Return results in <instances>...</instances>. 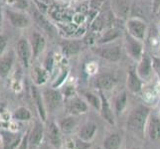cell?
I'll use <instances>...</instances> for the list:
<instances>
[{
    "label": "cell",
    "mask_w": 160,
    "mask_h": 149,
    "mask_svg": "<svg viewBox=\"0 0 160 149\" xmlns=\"http://www.w3.org/2000/svg\"><path fill=\"white\" fill-rule=\"evenodd\" d=\"M150 117V109L147 107L139 106L134 108L128 118V128L138 136H143L148 119Z\"/></svg>",
    "instance_id": "1"
},
{
    "label": "cell",
    "mask_w": 160,
    "mask_h": 149,
    "mask_svg": "<svg viewBox=\"0 0 160 149\" xmlns=\"http://www.w3.org/2000/svg\"><path fill=\"white\" fill-rule=\"evenodd\" d=\"M92 51L98 57L110 63H118V61H120L121 55H122L121 45L117 43V41L108 44H102V45L96 44L95 46L92 47Z\"/></svg>",
    "instance_id": "2"
},
{
    "label": "cell",
    "mask_w": 160,
    "mask_h": 149,
    "mask_svg": "<svg viewBox=\"0 0 160 149\" xmlns=\"http://www.w3.org/2000/svg\"><path fill=\"white\" fill-rule=\"evenodd\" d=\"M123 47L126 54L135 62H138L144 54L143 42L132 37L126 31L123 33Z\"/></svg>",
    "instance_id": "3"
},
{
    "label": "cell",
    "mask_w": 160,
    "mask_h": 149,
    "mask_svg": "<svg viewBox=\"0 0 160 149\" xmlns=\"http://www.w3.org/2000/svg\"><path fill=\"white\" fill-rule=\"evenodd\" d=\"M125 29L132 37L143 42L146 37L148 27L146 22L142 19L138 17H131L125 21Z\"/></svg>",
    "instance_id": "4"
},
{
    "label": "cell",
    "mask_w": 160,
    "mask_h": 149,
    "mask_svg": "<svg viewBox=\"0 0 160 149\" xmlns=\"http://www.w3.org/2000/svg\"><path fill=\"white\" fill-rule=\"evenodd\" d=\"M8 20L11 25L18 29H25L31 26V18L26 13L20 10H15L12 8H7L5 10Z\"/></svg>",
    "instance_id": "5"
},
{
    "label": "cell",
    "mask_w": 160,
    "mask_h": 149,
    "mask_svg": "<svg viewBox=\"0 0 160 149\" xmlns=\"http://www.w3.org/2000/svg\"><path fill=\"white\" fill-rule=\"evenodd\" d=\"M16 54L20 60L21 64L25 68H29L31 60L33 59V52L30 41L26 38H20L16 44Z\"/></svg>",
    "instance_id": "6"
},
{
    "label": "cell",
    "mask_w": 160,
    "mask_h": 149,
    "mask_svg": "<svg viewBox=\"0 0 160 149\" xmlns=\"http://www.w3.org/2000/svg\"><path fill=\"white\" fill-rule=\"evenodd\" d=\"M43 98L45 102L46 109L49 112H55L60 108L63 103V97L56 89H47L43 92Z\"/></svg>",
    "instance_id": "7"
},
{
    "label": "cell",
    "mask_w": 160,
    "mask_h": 149,
    "mask_svg": "<svg viewBox=\"0 0 160 149\" xmlns=\"http://www.w3.org/2000/svg\"><path fill=\"white\" fill-rule=\"evenodd\" d=\"M137 67L136 68V72L138 76L141 78V80H149L152 76L153 73V67H152V61H151V56H149L148 54H146L144 52L143 56L141 57V59L137 62Z\"/></svg>",
    "instance_id": "8"
},
{
    "label": "cell",
    "mask_w": 160,
    "mask_h": 149,
    "mask_svg": "<svg viewBox=\"0 0 160 149\" xmlns=\"http://www.w3.org/2000/svg\"><path fill=\"white\" fill-rule=\"evenodd\" d=\"M31 48L33 52V59H36L43 54V52L46 50L47 47V40L46 37L42 33L34 31L31 34Z\"/></svg>",
    "instance_id": "9"
},
{
    "label": "cell",
    "mask_w": 160,
    "mask_h": 149,
    "mask_svg": "<svg viewBox=\"0 0 160 149\" xmlns=\"http://www.w3.org/2000/svg\"><path fill=\"white\" fill-rule=\"evenodd\" d=\"M110 9L118 19L128 20L130 12L128 0H110Z\"/></svg>",
    "instance_id": "10"
},
{
    "label": "cell",
    "mask_w": 160,
    "mask_h": 149,
    "mask_svg": "<svg viewBox=\"0 0 160 149\" xmlns=\"http://www.w3.org/2000/svg\"><path fill=\"white\" fill-rule=\"evenodd\" d=\"M118 78L113 74L102 73L97 77L95 81V85L98 91H110L117 86Z\"/></svg>",
    "instance_id": "11"
},
{
    "label": "cell",
    "mask_w": 160,
    "mask_h": 149,
    "mask_svg": "<svg viewBox=\"0 0 160 149\" xmlns=\"http://www.w3.org/2000/svg\"><path fill=\"white\" fill-rule=\"evenodd\" d=\"M67 109L72 115H81L88 112L89 110V103L85 98L73 97L70 98L67 104Z\"/></svg>",
    "instance_id": "12"
},
{
    "label": "cell",
    "mask_w": 160,
    "mask_h": 149,
    "mask_svg": "<svg viewBox=\"0 0 160 149\" xmlns=\"http://www.w3.org/2000/svg\"><path fill=\"white\" fill-rule=\"evenodd\" d=\"M32 14H33V18H34L35 22L39 25L40 28H42L47 33V34H49L50 36H54L57 34L56 27L46 18V16L44 15L43 12H41L39 9L34 8L32 11Z\"/></svg>",
    "instance_id": "13"
},
{
    "label": "cell",
    "mask_w": 160,
    "mask_h": 149,
    "mask_svg": "<svg viewBox=\"0 0 160 149\" xmlns=\"http://www.w3.org/2000/svg\"><path fill=\"white\" fill-rule=\"evenodd\" d=\"M124 32H121V30L118 27H109V28L103 30L97 40V45H102V44H108L118 41L121 36H123Z\"/></svg>",
    "instance_id": "14"
},
{
    "label": "cell",
    "mask_w": 160,
    "mask_h": 149,
    "mask_svg": "<svg viewBox=\"0 0 160 149\" xmlns=\"http://www.w3.org/2000/svg\"><path fill=\"white\" fill-rule=\"evenodd\" d=\"M60 48L62 50L63 55L67 57L75 56L79 54L82 49V42L80 40L64 39L60 42Z\"/></svg>",
    "instance_id": "15"
},
{
    "label": "cell",
    "mask_w": 160,
    "mask_h": 149,
    "mask_svg": "<svg viewBox=\"0 0 160 149\" xmlns=\"http://www.w3.org/2000/svg\"><path fill=\"white\" fill-rule=\"evenodd\" d=\"M98 93H100L101 97V108H100V112L102 114V118L108 122L109 124L113 125L115 123V113L112 110V107H110V103L108 102V99L107 98V97L104 96V93L102 91H98Z\"/></svg>",
    "instance_id": "16"
},
{
    "label": "cell",
    "mask_w": 160,
    "mask_h": 149,
    "mask_svg": "<svg viewBox=\"0 0 160 149\" xmlns=\"http://www.w3.org/2000/svg\"><path fill=\"white\" fill-rule=\"evenodd\" d=\"M126 87L130 92L137 93L142 89V80L136 72V68L131 67L128 72V79H126Z\"/></svg>",
    "instance_id": "17"
},
{
    "label": "cell",
    "mask_w": 160,
    "mask_h": 149,
    "mask_svg": "<svg viewBox=\"0 0 160 149\" xmlns=\"http://www.w3.org/2000/svg\"><path fill=\"white\" fill-rule=\"evenodd\" d=\"M14 60L15 54L12 51L6 52L0 56V77L1 78H5L9 75L13 67Z\"/></svg>",
    "instance_id": "18"
},
{
    "label": "cell",
    "mask_w": 160,
    "mask_h": 149,
    "mask_svg": "<svg viewBox=\"0 0 160 149\" xmlns=\"http://www.w3.org/2000/svg\"><path fill=\"white\" fill-rule=\"evenodd\" d=\"M147 132L151 140H160V118L156 115H150L147 122Z\"/></svg>",
    "instance_id": "19"
},
{
    "label": "cell",
    "mask_w": 160,
    "mask_h": 149,
    "mask_svg": "<svg viewBox=\"0 0 160 149\" xmlns=\"http://www.w3.org/2000/svg\"><path fill=\"white\" fill-rule=\"evenodd\" d=\"M47 136H48L49 141H50V143L54 147L59 148L61 145H62L61 129L56 123L51 122L50 124H49L48 129H47Z\"/></svg>",
    "instance_id": "20"
},
{
    "label": "cell",
    "mask_w": 160,
    "mask_h": 149,
    "mask_svg": "<svg viewBox=\"0 0 160 149\" xmlns=\"http://www.w3.org/2000/svg\"><path fill=\"white\" fill-rule=\"evenodd\" d=\"M31 92H32L33 101L36 103V107L38 109V112H39L42 120H46V107H45V102H44L43 95H41V92H39L36 86L32 87Z\"/></svg>",
    "instance_id": "21"
},
{
    "label": "cell",
    "mask_w": 160,
    "mask_h": 149,
    "mask_svg": "<svg viewBox=\"0 0 160 149\" xmlns=\"http://www.w3.org/2000/svg\"><path fill=\"white\" fill-rule=\"evenodd\" d=\"M98 131V125L95 122H88L82 126V128L79 131V138L82 141L90 142Z\"/></svg>",
    "instance_id": "22"
},
{
    "label": "cell",
    "mask_w": 160,
    "mask_h": 149,
    "mask_svg": "<svg viewBox=\"0 0 160 149\" xmlns=\"http://www.w3.org/2000/svg\"><path fill=\"white\" fill-rule=\"evenodd\" d=\"M3 149H16L21 143L22 136L10 132H3Z\"/></svg>",
    "instance_id": "23"
},
{
    "label": "cell",
    "mask_w": 160,
    "mask_h": 149,
    "mask_svg": "<svg viewBox=\"0 0 160 149\" xmlns=\"http://www.w3.org/2000/svg\"><path fill=\"white\" fill-rule=\"evenodd\" d=\"M44 135V128L41 122H36L34 128L32 129L28 137V142L31 146H38L41 143Z\"/></svg>",
    "instance_id": "24"
},
{
    "label": "cell",
    "mask_w": 160,
    "mask_h": 149,
    "mask_svg": "<svg viewBox=\"0 0 160 149\" xmlns=\"http://www.w3.org/2000/svg\"><path fill=\"white\" fill-rule=\"evenodd\" d=\"M77 125H78V119H77L76 115L70 114L69 117H64L60 121L59 127L64 133H71L77 127Z\"/></svg>",
    "instance_id": "25"
},
{
    "label": "cell",
    "mask_w": 160,
    "mask_h": 149,
    "mask_svg": "<svg viewBox=\"0 0 160 149\" xmlns=\"http://www.w3.org/2000/svg\"><path fill=\"white\" fill-rule=\"evenodd\" d=\"M126 106H128V93L126 92H122L118 95L114 101V113L119 117L123 112Z\"/></svg>",
    "instance_id": "26"
},
{
    "label": "cell",
    "mask_w": 160,
    "mask_h": 149,
    "mask_svg": "<svg viewBox=\"0 0 160 149\" xmlns=\"http://www.w3.org/2000/svg\"><path fill=\"white\" fill-rule=\"evenodd\" d=\"M121 136L118 133H112L108 135L103 140V148L104 149H119L121 146Z\"/></svg>",
    "instance_id": "27"
},
{
    "label": "cell",
    "mask_w": 160,
    "mask_h": 149,
    "mask_svg": "<svg viewBox=\"0 0 160 149\" xmlns=\"http://www.w3.org/2000/svg\"><path fill=\"white\" fill-rule=\"evenodd\" d=\"M48 75L49 73L45 70V68L35 67L34 68V79H35L36 85L40 86V85L45 84L48 79Z\"/></svg>",
    "instance_id": "28"
},
{
    "label": "cell",
    "mask_w": 160,
    "mask_h": 149,
    "mask_svg": "<svg viewBox=\"0 0 160 149\" xmlns=\"http://www.w3.org/2000/svg\"><path fill=\"white\" fill-rule=\"evenodd\" d=\"M85 96V99L87 101V102L91 104L92 107H93L95 108L100 110L101 108V97H100V93L98 96H97L96 93L91 92H87L84 93Z\"/></svg>",
    "instance_id": "29"
},
{
    "label": "cell",
    "mask_w": 160,
    "mask_h": 149,
    "mask_svg": "<svg viewBox=\"0 0 160 149\" xmlns=\"http://www.w3.org/2000/svg\"><path fill=\"white\" fill-rule=\"evenodd\" d=\"M89 147L88 142L82 141L81 138H69L66 141V148L67 149H86Z\"/></svg>",
    "instance_id": "30"
},
{
    "label": "cell",
    "mask_w": 160,
    "mask_h": 149,
    "mask_svg": "<svg viewBox=\"0 0 160 149\" xmlns=\"http://www.w3.org/2000/svg\"><path fill=\"white\" fill-rule=\"evenodd\" d=\"M13 117L15 119L21 120V121L29 120L31 118V112H29V109H27L26 107H18L15 110Z\"/></svg>",
    "instance_id": "31"
},
{
    "label": "cell",
    "mask_w": 160,
    "mask_h": 149,
    "mask_svg": "<svg viewBox=\"0 0 160 149\" xmlns=\"http://www.w3.org/2000/svg\"><path fill=\"white\" fill-rule=\"evenodd\" d=\"M5 2L8 6L16 8L17 10H25L29 8L28 0H5Z\"/></svg>",
    "instance_id": "32"
},
{
    "label": "cell",
    "mask_w": 160,
    "mask_h": 149,
    "mask_svg": "<svg viewBox=\"0 0 160 149\" xmlns=\"http://www.w3.org/2000/svg\"><path fill=\"white\" fill-rule=\"evenodd\" d=\"M55 66V55L53 52H49L44 60V68L48 73H52Z\"/></svg>",
    "instance_id": "33"
},
{
    "label": "cell",
    "mask_w": 160,
    "mask_h": 149,
    "mask_svg": "<svg viewBox=\"0 0 160 149\" xmlns=\"http://www.w3.org/2000/svg\"><path fill=\"white\" fill-rule=\"evenodd\" d=\"M151 61H152V67L153 71L160 77V58L151 56Z\"/></svg>",
    "instance_id": "34"
},
{
    "label": "cell",
    "mask_w": 160,
    "mask_h": 149,
    "mask_svg": "<svg viewBox=\"0 0 160 149\" xmlns=\"http://www.w3.org/2000/svg\"><path fill=\"white\" fill-rule=\"evenodd\" d=\"M6 47H7V38L0 34V56L5 53Z\"/></svg>",
    "instance_id": "35"
},
{
    "label": "cell",
    "mask_w": 160,
    "mask_h": 149,
    "mask_svg": "<svg viewBox=\"0 0 160 149\" xmlns=\"http://www.w3.org/2000/svg\"><path fill=\"white\" fill-rule=\"evenodd\" d=\"M151 9L153 13L160 11V0H151Z\"/></svg>",
    "instance_id": "36"
},
{
    "label": "cell",
    "mask_w": 160,
    "mask_h": 149,
    "mask_svg": "<svg viewBox=\"0 0 160 149\" xmlns=\"http://www.w3.org/2000/svg\"><path fill=\"white\" fill-rule=\"evenodd\" d=\"M27 140H28V137H25V138L23 139V142H22L21 146L19 147V149H26V147H27Z\"/></svg>",
    "instance_id": "37"
},
{
    "label": "cell",
    "mask_w": 160,
    "mask_h": 149,
    "mask_svg": "<svg viewBox=\"0 0 160 149\" xmlns=\"http://www.w3.org/2000/svg\"><path fill=\"white\" fill-rule=\"evenodd\" d=\"M38 1H40L44 4H46V5H51L54 2L53 0H38Z\"/></svg>",
    "instance_id": "38"
},
{
    "label": "cell",
    "mask_w": 160,
    "mask_h": 149,
    "mask_svg": "<svg viewBox=\"0 0 160 149\" xmlns=\"http://www.w3.org/2000/svg\"><path fill=\"white\" fill-rule=\"evenodd\" d=\"M2 21H3V12H2L1 7H0V26L2 24Z\"/></svg>",
    "instance_id": "39"
}]
</instances>
